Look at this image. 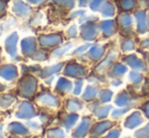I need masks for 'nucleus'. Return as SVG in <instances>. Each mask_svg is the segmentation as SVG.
<instances>
[{"mask_svg":"<svg viewBox=\"0 0 149 138\" xmlns=\"http://www.w3.org/2000/svg\"><path fill=\"white\" fill-rule=\"evenodd\" d=\"M17 117L18 118H33L35 116V111H33V106L31 105L28 102H24L22 103V107H20V110L17 112Z\"/></svg>","mask_w":149,"mask_h":138,"instance_id":"1","label":"nucleus"},{"mask_svg":"<svg viewBox=\"0 0 149 138\" xmlns=\"http://www.w3.org/2000/svg\"><path fill=\"white\" fill-rule=\"evenodd\" d=\"M36 89V81L33 78H29L24 83H22V94L24 96H31Z\"/></svg>","mask_w":149,"mask_h":138,"instance_id":"2","label":"nucleus"},{"mask_svg":"<svg viewBox=\"0 0 149 138\" xmlns=\"http://www.w3.org/2000/svg\"><path fill=\"white\" fill-rule=\"evenodd\" d=\"M0 75H1L3 78L7 79V80H11V79L15 78L16 77V70L14 67L11 66H7V67H4L0 70Z\"/></svg>","mask_w":149,"mask_h":138,"instance_id":"3","label":"nucleus"},{"mask_svg":"<svg viewBox=\"0 0 149 138\" xmlns=\"http://www.w3.org/2000/svg\"><path fill=\"white\" fill-rule=\"evenodd\" d=\"M8 130L11 133H15V134H28L29 130L24 126V125L19 124V123H11L8 127Z\"/></svg>","mask_w":149,"mask_h":138,"instance_id":"4","label":"nucleus"},{"mask_svg":"<svg viewBox=\"0 0 149 138\" xmlns=\"http://www.w3.org/2000/svg\"><path fill=\"white\" fill-rule=\"evenodd\" d=\"M40 100H41V102H43V103H45V104H48V105H52V106L57 105V99L51 95L41 96V97H40Z\"/></svg>","mask_w":149,"mask_h":138,"instance_id":"5","label":"nucleus"},{"mask_svg":"<svg viewBox=\"0 0 149 138\" xmlns=\"http://www.w3.org/2000/svg\"><path fill=\"white\" fill-rule=\"evenodd\" d=\"M49 137L50 138H63L64 134L60 129H53L49 131Z\"/></svg>","mask_w":149,"mask_h":138,"instance_id":"6","label":"nucleus"},{"mask_svg":"<svg viewBox=\"0 0 149 138\" xmlns=\"http://www.w3.org/2000/svg\"><path fill=\"white\" fill-rule=\"evenodd\" d=\"M11 102H12V98L10 96H4V97H2L0 99V105L2 107H4V103H6V106H8Z\"/></svg>","mask_w":149,"mask_h":138,"instance_id":"7","label":"nucleus"},{"mask_svg":"<svg viewBox=\"0 0 149 138\" xmlns=\"http://www.w3.org/2000/svg\"><path fill=\"white\" fill-rule=\"evenodd\" d=\"M122 4H123V7H125V8H127V9H129V8L133 7L134 1H133V0H123Z\"/></svg>","mask_w":149,"mask_h":138,"instance_id":"8","label":"nucleus"},{"mask_svg":"<svg viewBox=\"0 0 149 138\" xmlns=\"http://www.w3.org/2000/svg\"><path fill=\"white\" fill-rule=\"evenodd\" d=\"M60 67H61L60 65H58V66H56V67H52V68L46 69V70H45V75H49V74H51V73L57 72V71L59 70Z\"/></svg>","mask_w":149,"mask_h":138,"instance_id":"9","label":"nucleus"},{"mask_svg":"<svg viewBox=\"0 0 149 138\" xmlns=\"http://www.w3.org/2000/svg\"><path fill=\"white\" fill-rule=\"evenodd\" d=\"M70 45H65L64 47H62V49H57V51H54V56H60V55H62L63 53H64L65 51H67V49H69V47H70Z\"/></svg>","mask_w":149,"mask_h":138,"instance_id":"10","label":"nucleus"},{"mask_svg":"<svg viewBox=\"0 0 149 138\" xmlns=\"http://www.w3.org/2000/svg\"><path fill=\"white\" fill-rule=\"evenodd\" d=\"M108 7H106V11L104 12V15H113V12H114V7H113L111 4H108Z\"/></svg>","mask_w":149,"mask_h":138,"instance_id":"11","label":"nucleus"},{"mask_svg":"<svg viewBox=\"0 0 149 138\" xmlns=\"http://www.w3.org/2000/svg\"><path fill=\"white\" fill-rule=\"evenodd\" d=\"M9 138H18V137H16V136H10Z\"/></svg>","mask_w":149,"mask_h":138,"instance_id":"12","label":"nucleus"},{"mask_svg":"<svg viewBox=\"0 0 149 138\" xmlns=\"http://www.w3.org/2000/svg\"><path fill=\"white\" fill-rule=\"evenodd\" d=\"M0 138H3V137H2V135H0Z\"/></svg>","mask_w":149,"mask_h":138,"instance_id":"13","label":"nucleus"},{"mask_svg":"<svg viewBox=\"0 0 149 138\" xmlns=\"http://www.w3.org/2000/svg\"><path fill=\"white\" fill-rule=\"evenodd\" d=\"M35 138H39V137H35Z\"/></svg>","mask_w":149,"mask_h":138,"instance_id":"14","label":"nucleus"}]
</instances>
